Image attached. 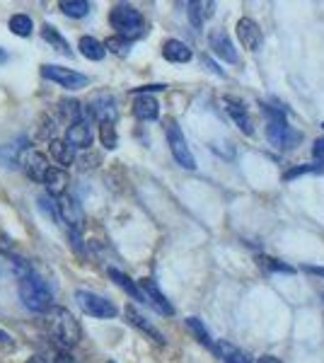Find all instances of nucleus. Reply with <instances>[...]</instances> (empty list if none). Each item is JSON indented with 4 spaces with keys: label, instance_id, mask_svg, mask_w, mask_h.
Returning <instances> with one entry per match:
<instances>
[{
    "label": "nucleus",
    "instance_id": "1",
    "mask_svg": "<svg viewBox=\"0 0 324 363\" xmlns=\"http://www.w3.org/2000/svg\"><path fill=\"white\" fill-rule=\"evenodd\" d=\"M44 325L49 337L58 344V349H73L80 342V325L68 308L51 306L44 313Z\"/></svg>",
    "mask_w": 324,
    "mask_h": 363
},
{
    "label": "nucleus",
    "instance_id": "2",
    "mask_svg": "<svg viewBox=\"0 0 324 363\" xmlns=\"http://www.w3.org/2000/svg\"><path fill=\"white\" fill-rule=\"evenodd\" d=\"M109 22H111V27L116 29V37L126 39V42L145 37L143 15H140V10H135L133 5H128V3L114 5L109 13Z\"/></svg>",
    "mask_w": 324,
    "mask_h": 363
},
{
    "label": "nucleus",
    "instance_id": "3",
    "mask_svg": "<svg viewBox=\"0 0 324 363\" xmlns=\"http://www.w3.org/2000/svg\"><path fill=\"white\" fill-rule=\"evenodd\" d=\"M20 298L22 303H25L27 310H32V313H46L51 306H54V294H51V289L46 286V281L37 277V274H29L27 279L20 281Z\"/></svg>",
    "mask_w": 324,
    "mask_h": 363
},
{
    "label": "nucleus",
    "instance_id": "4",
    "mask_svg": "<svg viewBox=\"0 0 324 363\" xmlns=\"http://www.w3.org/2000/svg\"><path fill=\"white\" fill-rule=\"evenodd\" d=\"M267 112L271 114V119H269V124H267V140L274 148H279V150H291V148H296V145L303 140V133L296 131L293 126H288V121L284 119V114L279 112V109H269L267 107Z\"/></svg>",
    "mask_w": 324,
    "mask_h": 363
},
{
    "label": "nucleus",
    "instance_id": "5",
    "mask_svg": "<svg viewBox=\"0 0 324 363\" xmlns=\"http://www.w3.org/2000/svg\"><path fill=\"white\" fill-rule=\"evenodd\" d=\"M164 136H167L169 153H172V157L177 160V165H181L184 169L196 167V160H194L189 145H186L184 133H181V128L177 126V121H167V126H164Z\"/></svg>",
    "mask_w": 324,
    "mask_h": 363
},
{
    "label": "nucleus",
    "instance_id": "6",
    "mask_svg": "<svg viewBox=\"0 0 324 363\" xmlns=\"http://www.w3.org/2000/svg\"><path fill=\"white\" fill-rule=\"evenodd\" d=\"M75 301H78L82 313L90 315V318L109 320V318H116V315H119V308H116L114 303L102 296H97V294H90V291H78V294H75Z\"/></svg>",
    "mask_w": 324,
    "mask_h": 363
},
{
    "label": "nucleus",
    "instance_id": "7",
    "mask_svg": "<svg viewBox=\"0 0 324 363\" xmlns=\"http://www.w3.org/2000/svg\"><path fill=\"white\" fill-rule=\"evenodd\" d=\"M41 75H44L46 80H51V83H58L61 87H66V90H82V87L90 85V78H87V75L75 73V70L63 68V66H51V63L41 66Z\"/></svg>",
    "mask_w": 324,
    "mask_h": 363
},
{
    "label": "nucleus",
    "instance_id": "8",
    "mask_svg": "<svg viewBox=\"0 0 324 363\" xmlns=\"http://www.w3.org/2000/svg\"><path fill=\"white\" fill-rule=\"evenodd\" d=\"M56 208H58V218L63 223H68V228L73 233H80L85 228V211H82L80 201L70 194H63L56 199Z\"/></svg>",
    "mask_w": 324,
    "mask_h": 363
},
{
    "label": "nucleus",
    "instance_id": "9",
    "mask_svg": "<svg viewBox=\"0 0 324 363\" xmlns=\"http://www.w3.org/2000/svg\"><path fill=\"white\" fill-rule=\"evenodd\" d=\"M20 165L25 169V174L32 182H44L46 172H49V160H46L44 153H39L37 148H25L20 153Z\"/></svg>",
    "mask_w": 324,
    "mask_h": 363
},
{
    "label": "nucleus",
    "instance_id": "10",
    "mask_svg": "<svg viewBox=\"0 0 324 363\" xmlns=\"http://www.w3.org/2000/svg\"><path fill=\"white\" fill-rule=\"evenodd\" d=\"M85 114H87V119H97L99 124H102V121H111V124H116V116H119L116 99L111 95H107V92H102V95L92 97V102L87 104Z\"/></svg>",
    "mask_w": 324,
    "mask_h": 363
},
{
    "label": "nucleus",
    "instance_id": "11",
    "mask_svg": "<svg viewBox=\"0 0 324 363\" xmlns=\"http://www.w3.org/2000/svg\"><path fill=\"white\" fill-rule=\"evenodd\" d=\"M66 143L70 148H78V150H87L92 145V140H95V133H92V126H90V119H80L75 121V124L68 126L66 131Z\"/></svg>",
    "mask_w": 324,
    "mask_h": 363
},
{
    "label": "nucleus",
    "instance_id": "12",
    "mask_svg": "<svg viewBox=\"0 0 324 363\" xmlns=\"http://www.w3.org/2000/svg\"><path fill=\"white\" fill-rule=\"evenodd\" d=\"M208 46L213 49V54L220 58V61H228V63H238L240 56H238V49L230 42V37L223 29H213L208 34Z\"/></svg>",
    "mask_w": 324,
    "mask_h": 363
},
{
    "label": "nucleus",
    "instance_id": "13",
    "mask_svg": "<svg viewBox=\"0 0 324 363\" xmlns=\"http://www.w3.org/2000/svg\"><path fill=\"white\" fill-rule=\"evenodd\" d=\"M235 29H238L240 44H242L247 51H259V46H262V29H259V25L252 17H242Z\"/></svg>",
    "mask_w": 324,
    "mask_h": 363
},
{
    "label": "nucleus",
    "instance_id": "14",
    "mask_svg": "<svg viewBox=\"0 0 324 363\" xmlns=\"http://www.w3.org/2000/svg\"><path fill=\"white\" fill-rule=\"evenodd\" d=\"M138 286H140V291L145 294V298H148V303L157 310V313H162V315H174V306L167 301V296H164L162 291L157 289L155 281H152V279H143Z\"/></svg>",
    "mask_w": 324,
    "mask_h": 363
},
{
    "label": "nucleus",
    "instance_id": "15",
    "mask_svg": "<svg viewBox=\"0 0 324 363\" xmlns=\"http://www.w3.org/2000/svg\"><path fill=\"white\" fill-rule=\"evenodd\" d=\"M68 172L61 167H49V172H46L44 177V184H46V194H49L51 199H58L63 194H68Z\"/></svg>",
    "mask_w": 324,
    "mask_h": 363
},
{
    "label": "nucleus",
    "instance_id": "16",
    "mask_svg": "<svg viewBox=\"0 0 324 363\" xmlns=\"http://www.w3.org/2000/svg\"><path fill=\"white\" fill-rule=\"evenodd\" d=\"M225 109H228V114L233 116L235 124L242 128V133H247V136H252V133H255V124H252V116H250L247 107H245L242 102H240V99L225 97Z\"/></svg>",
    "mask_w": 324,
    "mask_h": 363
},
{
    "label": "nucleus",
    "instance_id": "17",
    "mask_svg": "<svg viewBox=\"0 0 324 363\" xmlns=\"http://www.w3.org/2000/svg\"><path fill=\"white\" fill-rule=\"evenodd\" d=\"M0 272H5V274H10V277H15L17 281H22L32 274V267H29L27 259H22V257L8 252V255H0Z\"/></svg>",
    "mask_w": 324,
    "mask_h": 363
},
{
    "label": "nucleus",
    "instance_id": "18",
    "mask_svg": "<svg viewBox=\"0 0 324 363\" xmlns=\"http://www.w3.org/2000/svg\"><path fill=\"white\" fill-rule=\"evenodd\" d=\"M126 318H128V322H131L133 327H138V330L143 332V335H148V337L152 339V342L160 344V347H164V342H167V339H164L162 332L157 330L155 325H150L148 318H143V315H140L133 306H128V308H126Z\"/></svg>",
    "mask_w": 324,
    "mask_h": 363
},
{
    "label": "nucleus",
    "instance_id": "19",
    "mask_svg": "<svg viewBox=\"0 0 324 363\" xmlns=\"http://www.w3.org/2000/svg\"><path fill=\"white\" fill-rule=\"evenodd\" d=\"M133 114L140 121H155L160 116V102L152 95H138L133 102Z\"/></svg>",
    "mask_w": 324,
    "mask_h": 363
},
{
    "label": "nucleus",
    "instance_id": "20",
    "mask_svg": "<svg viewBox=\"0 0 324 363\" xmlns=\"http://www.w3.org/2000/svg\"><path fill=\"white\" fill-rule=\"evenodd\" d=\"M49 155L56 160V167L66 169L75 162V150L70 148V145L66 143L63 138H54L49 140Z\"/></svg>",
    "mask_w": 324,
    "mask_h": 363
},
{
    "label": "nucleus",
    "instance_id": "21",
    "mask_svg": "<svg viewBox=\"0 0 324 363\" xmlns=\"http://www.w3.org/2000/svg\"><path fill=\"white\" fill-rule=\"evenodd\" d=\"M162 56H164V61H169V63H189L194 54L189 46L184 42H179V39H167V42L162 44Z\"/></svg>",
    "mask_w": 324,
    "mask_h": 363
},
{
    "label": "nucleus",
    "instance_id": "22",
    "mask_svg": "<svg viewBox=\"0 0 324 363\" xmlns=\"http://www.w3.org/2000/svg\"><path fill=\"white\" fill-rule=\"evenodd\" d=\"M213 351L218 356H220L225 363H255L252 361V356L247 354V351L233 347L230 342H223V339H218V342H213Z\"/></svg>",
    "mask_w": 324,
    "mask_h": 363
},
{
    "label": "nucleus",
    "instance_id": "23",
    "mask_svg": "<svg viewBox=\"0 0 324 363\" xmlns=\"http://www.w3.org/2000/svg\"><path fill=\"white\" fill-rule=\"evenodd\" d=\"M109 279L114 281L119 289L126 291L128 296L133 298V301H138V303H148V298H145V294L140 291V286L135 284V281L131 277H126L123 272H119V269H109Z\"/></svg>",
    "mask_w": 324,
    "mask_h": 363
},
{
    "label": "nucleus",
    "instance_id": "24",
    "mask_svg": "<svg viewBox=\"0 0 324 363\" xmlns=\"http://www.w3.org/2000/svg\"><path fill=\"white\" fill-rule=\"evenodd\" d=\"M186 8H189V20L191 25L196 29L203 27V22L208 20L211 15H213L216 10V3H211V0H196V3H186Z\"/></svg>",
    "mask_w": 324,
    "mask_h": 363
},
{
    "label": "nucleus",
    "instance_id": "25",
    "mask_svg": "<svg viewBox=\"0 0 324 363\" xmlns=\"http://www.w3.org/2000/svg\"><path fill=\"white\" fill-rule=\"evenodd\" d=\"M78 49H80V54L85 58H90V61H102V58L107 56L104 44L99 42V39H95V37H80Z\"/></svg>",
    "mask_w": 324,
    "mask_h": 363
},
{
    "label": "nucleus",
    "instance_id": "26",
    "mask_svg": "<svg viewBox=\"0 0 324 363\" xmlns=\"http://www.w3.org/2000/svg\"><path fill=\"white\" fill-rule=\"evenodd\" d=\"M58 114L66 121H70V124H75V121H80V119H87L82 104L75 102V99H61V102H58Z\"/></svg>",
    "mask_w": 324,
    "mask_h": 363
},
{
    "label": "nucleus",
    "instance_id": "27",
    "mask_svg": "<svg viewBox=\"0 0 324 363\" xmlns=\"http://www.w3.org/2000/svg\"><path fill=\"white\" fill-rule=\"evenodd\" d=\"M41 37H44V42H49L51 46H54L56 51H61V54H66V56H73L68 42L58 34V29H54L51 25H41Z\"/></svg>",
    "mask_w": 324,
    "mask_h": 363
},
{
    "label": "nucleus",
    "instance_id": "28",
    "mask_svg": "<svg viewBox=\"0 0 324 363\" xmlns=\"http://www.w3.org/2000/svg\"><path fill=\"white\" fill-rule=\"evenodd\" d=\"M58 8H61L63 15L73 17V20H80V17H85L90 13V3H87V0H61Z\"/></svg>",
    "mask_w": 324,
    "mask_h": 363
},
{
    "label": "nucleus",
    "instance_id": "29",
    "mask_svg": "<svg viewBox=\"0 0 324 363\" xmlns=\"http://www.w3.org/2000/svg\"><path fill=\"white\" fill-rule=\"evenodd\" d=\"M8 27H10V32H13L15 37H29V34H32V29H34V22H32V17H29V15H13V17H10V22H8Z\"/></svg>",
    "mask_w": 324,
    "mask_h": 363
},
{
    "label": "nucleus",
    "instance_id": "30",
    "mask_svg": "<svg viewBox=\"0 0 324 363\" xmlns=\"http://www.w3.org/2000/svg\"><path fill=\"white\" fill-rule=\"evenodd\" d=\"M303 174H324V162H305V165H296L284 174V179L291 182L296 177H303Z\"/></svg>",
    "mask_w": 324,
    "mask_h": 363
},
{
    "label": "nucleus",
    "instance_id": "31",
    "mask_svg": "<svg viewBox=\"0 0 324 363\" xmlns=\"http://www.w3.org/2000/svg\"><path fill=\"white\" fill-rule=\"evenodd\" d=\"M99 140L107 150H114L119 145V133H116V126L111 121H102L99 124Z\"/></svg>",
    "mask_w": 324,
    "mask_h": 363
},
{
    "label": "nucleus",
    "instance_id": "32",
    "mask_svg": "<svg viewBox=\"0 0 324 363\" xmlns=\"http://www.w3.org/2000/svg\"><path fill=\"white\" fill-rule=\"evenodd\" d=\"M186 327L194 332V337L199 339V342L203 344V347H208L211 351H213V339H211L208 330H206V325L199 318H186Z\"/></svg>",
    "mask_w": 324,
    "mask_h": 363
},
{
    "label": "nucleus",
    "instance_id": "33",
    "mask_svg": "<svg viewBox=\"0 0 324 363\" xmlns=\"http://www.w3.org/2000/svg\"><path fill=\"white\" fill-rule=\"evenodd\" d=\"M104 51H111V54L123 58L131 51V42H126V39H121V37H109L107 42H104Z\"/></svg>",
    "mask_w": 324,
    "mask_h": 363
},
{
    "label": "nucleus",
    "instance_id": "34",
    "mask_svg": "<svg viewBox=\"0 0 324 363\" xmlns=\"http://www.w3.org/2000/svg\"><path fill=\"white\" fill-rule=\"evenodd\" d=\"M257 264L262 269H267V272H284V274H293L296 269L284 264V262L279 259H271V257H257Z\"/></svg>",
    "mask_w": 324,
    "mask_h": 363
},
{
    "label": "nucleus",
    "instance_id": "35",
    "mask_svg": "<svg viewBox=\"0 0 324 363\" xmlns=\"http://www.w3.org/2000/svg\"><path fill=\"white\" fill-rule=\"evenodd\" d=\"M37 203H39V211H44L46 216H51V218H54L56 223H58V220H61V218H58V208H56V201H54V199H51L49 194L39 196V199H37Z\"/></svg>",
    "mask_w": 324,
    "mask_h": 363
},
{
    "label": "nucleus",
    "instance_id": "36",
    "mask_svg": "<svg viewBox=\"0 0 324 363\" xmlns=\"http://www.w3.org/2000/svg\"><path fill=\"white\" fill-rule=\"evenodd\" d=\"M13 247H15L13 238H10L8 233L0 230V255H8V252H13Z\"/></svg>",
    "mask_w": 324,
    "mask_h": 363
},
{
    "label": "nucleus",
    "instance_id": "37",
    "mask_svg": "<svg viewBox=\"0 0 324 363\" xmlns=\"http://www.w3.org/2000/svg\"><path fill=\"white\" fill-rule=\"evenodd\" d=\"M201 63H203V66L208 68V70H211V73H213V75H220V78H225V70H223V68H218V63H213V61H211L208 56H201Z\"/></svg>",
    "mask_w": 324,
    "mask_h": 363
},
{
    "label": "nucleus",
    "instance_id": "38",
    "mask_svg": "<svg viewBox=\"0 0 324 363\" xmlns=\"http://www.w3.org/2000/svg\"><path fill=\"white\" fill-rule=\"evenodd\" d=\"M312 153H315V157L324 160V136L315 140V145H312Z\"/></svg>",
    "mask_w": 324,
    "mask_h": 363
},
{
    "label": "nucleus",
    "instance_id": "39",
    "mask_svg": "<svg viewBox=\"0 0 324 363\" xmlns=\"http://www.w3.org/2000/svg\"><path fill=\"white\" fill-rule=\"evenodd\" d=\"M0 344H5V347H8V349H13V347H15L13 337H10L8 332H3V330H0Z\"/></svg>",
    "mask_w": 324,
    "mask_h": 363
},
{
    "label": "nucleus",
    "instance_id": "40",
    "mask_svg": "<svg viewBox=\"0 0 324 363\" xmlns=\"http://www.w3.org/2000/svg\"><path fill=\"white\" fill-rule=\"evenodd\" d=\"M257 363H284V361H279L276 356H259Z\"/></svg>",
    "mask_w": 324,
    "mask_h": 363
},
{
    "label": "nucleus",
    "instance_id": "41",
    "mask_svg": "<svg viewBox=\"0 0 324 363\" xmlns=\"http://www.w3.org/2000/svg\"><path fill=\"white\" fill-rule=\"evenodd\" d=\"M305 272L317 274V277H322V279H324V267H305Z\"/></svg>",
    "mask_w": 324,
    "mask_h": 363
},
{
    "label": "nucleus",
    "instance_id": "42",
    "mask_svg": "<svg viewBox=\"0 0 324 363\" xmlns=\"http://www.w3.org/2000/svg\"><path fill=\"white\" fill-rule=\"evenodd\" d=\"M27 363H46V361L41 359V356H32V359H29Z\"/></svg>",
    "mask_w": 324,
    "mask_h": 363
},
{
    "label": "nucleus",
    "instance_id": "43",
    "mask_svg": "<svg viewBox=\"0 0 324 363\" xmlns=\"http://www.w3.org/2000/svg\"><path fill=\"white\" fill-rule=\"evenodd\" d=\"M0 61H8V54H5V51H0Z\"/></svg>",
    "mask_w": 324,
    "mask_h": 363
},
{
    "label": "nucleus",
    "instance_id": "44",
    "mask_svg": "<svg viewBox=\"0 0 324 363\" xmlns=\"http://www.w3.org/2000/svg\"><path fill=\"white\" fill-rule=\"evenodd\" d=\"M322 128H324V124H322Z\"/></svg>",
    "mask_w": 324,
    "mask_h": 363
}]
</instances>
